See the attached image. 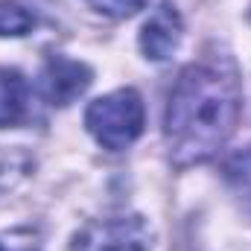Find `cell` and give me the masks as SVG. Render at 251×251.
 I'll return each instance as SVG.
<instances>
[{
	"label": "cell",
	"mask_w": 251,
	"mask_h": 251,
	"mask_svg": "<svg viewBox=\"0 0 251 251\" xmlns=\"http://www.w3.org/2000/svg\"><path fill=\"white\" fill-rule=\"evenodd\" d=\"M184 38V24L181 15L170 6H161L140 29V50L152 62H167Z\"/></svg>",
	"instance_id": "5"
},
{
	"label": "cell",
	"mask_w": 251,
	"mask_h": 251,
	"mask_svg": "<svg viewBox=\"0 0 251 251\" xmlns=\"http://www.w3.org/2000/svg\"><path fill=\"white\" fill-rule=\"evenodd\" d=\"M243 108L240 76L225 56L187 64L170 94L164 140L176 167L213 158L234 134Z\"/></svg>",
	"instance_id": "1"
},
{
	"label": "cell",
	"mask_w": 251,
	"mask_h": 251,
	"mask_svg": "<svg viewBox=\"0 0 251 251\" xmlns=\"http://www.w3.org/2000/svg\"><path fill=\"white\" fill-rule=\"evenodd\" d=\"M225 173H228V184H231L234 193L240 196V201L251 210V146L243 149V152H237V155L228 161Z\"/></svg>",
	"instance_id": "8"
},
{
	"label": "cell",
	"mask_w": 251,
	"mask_h": 251,
	"mask_svg": "<svg viewBox=\"0 0 251 251\" xmlns=\"http://www.w3.org/2000/svg\"><path fill=\"white\" fill-rule=\"evenodd\" d=\"M26 108H29L26 79L12 67H0V128L18 126L26 117Z\"/></svg>",
	"instance_id": "6"
},
{
	"label": "cell",
	"mask_w": 251,
	"mask_h": 251,
	"mask_svg": "<svg viewBox=\"0 0 251 251\" xmlns=\"http://www.w3.org/2000/svg\"><path fill=\"white\" fill-rule=\"evenodd\" d=\"M97 12L108 15V18H131L134 12H140L149 0H88Z\"/></svg>",
	"instance_id": "9"
},
{
	"label": "cell",
	"mask_w": 251,
	"mask_h": 251,
	"mask_svg": "<svg viewBox=\"0 0 251 251\" xmlns=\"http://www.w3.org/2000/svg\"><path fill=\"white\" fill-rule=\"evenodd\" d=\"M155 231L152 225L137 216H111L88 222L70 243V251H152Z\"/></svg>",
	"instance_id": "3"
},
{
	"label": "cell",
	"mask_w": 251,
	"mask_h": 251,
	"mask_svg": "<svg viewBox=\"0 0 251 251\" xmlns=\"http://www.w3.org/2000/svg\"><path fill=\"white\" fill-rule=\"evenodd\" d=\"M94 82V73L85 62L50 56L41 70V94L50 105H70L76 97H82Z\"/></svg>",
	"instance_id": "4"
},
{
	"label": "cell",
	"mask_w": 251,
	"mask_h": 251,
	"mask_svg": "<svg viewBox=\"0 0 251 251\" xmlns=\"http://www.w3.org/2000/svg\"><path fill=\"white\" fill-rule=\"evenodd\" d=\"M146 123V108L137 91L120 88L111 91L100 100H94L85 111V126L94 134V140L111 152H120L126 146H131Z\"/></svg>",
	"instance_id": "2"
},
{
	"label": "cell",
	"mask_w": 251,
	"mask_h": 251,
	"mask_svg": "<svg viewBox=\"0 0 251 251\" xmlns=\"http://www.w3.org/2000/svg\"><path fill=\"white\" fill-rule=\"evenodd\" d=\"M35 26V15L15 3V0H0V38H21L26 32H32Z\"/></svg>",
	"instance_id": "7"
},
{
	"label": "cell",
	"mask_w": 251,
	"mask_h": 251,
	"mask_svg": "<svg viewBox=\"0 0 251 251\" xmlns=\"http://www.w3.org/2000/svg\"><path fill=\"white\" fill-rule=\"evenodd\" d=\"M0 251H9V249H6V246H0Z\"/></svg>",
	"instance_id": "10"
}]
</instances>
